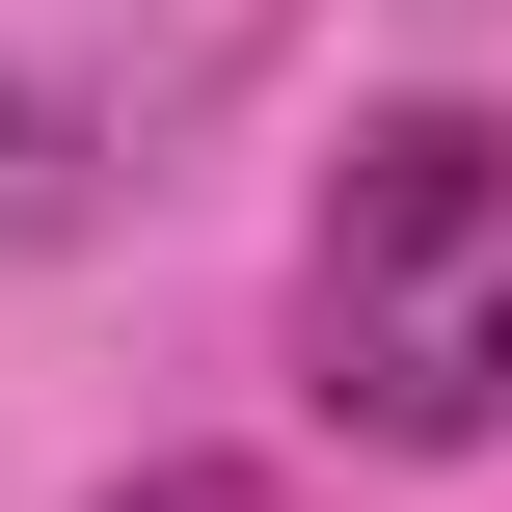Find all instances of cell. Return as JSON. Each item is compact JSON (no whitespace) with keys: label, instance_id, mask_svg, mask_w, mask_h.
I'll return each instance as SVG.
<instances>
[{"label":"cell","instance_id":"cell-1","mask_svg":"<svg viewBox=\"0 0 512 512\" xmlns=\"http://www.w3.org/2000/svg\"><path fill=\"white\" fill-rule=\"evenodd\" d=\"M324 405H351L378 459H486V432H512V216L459 243V270L324 297Z\"/></svg>","mask_w":512,"mask_h":512},{"label":"cell","instance_id":"cell-2","mask_svg":"<svg viewBox=\"0 0 512 512\" xmlns=\"http://www.w3.org/2000/svg\"><path fill=\"white\" fill-rule=\"evenodd\" d=\"M486 216H512V135H486V108H378V135L324 162V297H378V270H459Z\"/></svg>","mask_w":512,"mask_h":512},{"label":"cell","instance_id":"cell-3","mask_svg":"<svg viewBox=\"0 0 512 512\" xmlns=\"http://www.w3.org/2000/svg\"><path fill=\"white\" fill-rule=\"evenodd\" d=\"M108 512H270V486H243V459H135Z\"/></svg>","mask_w":512,"mask_h":512}]
</instances>
